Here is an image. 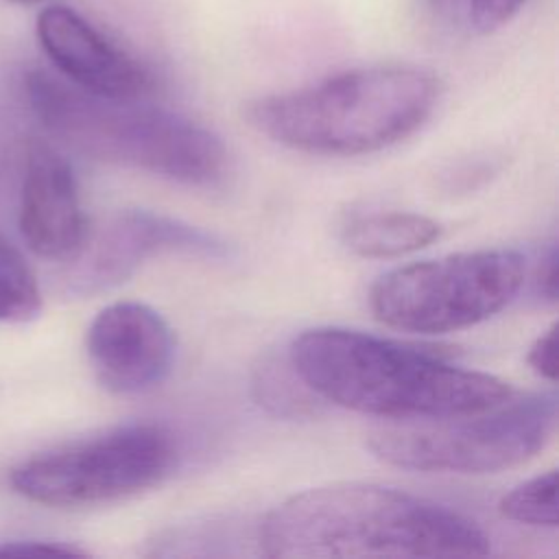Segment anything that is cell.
<instances>
[{
	"label": "cell",
	"instance_id": "1",
	"mask_svg": "<svg viewBox=\"0 0 559 559\" xmlns=\"http://www.w3.org/2000/svg\"><path fill=\"white\" fill-rule=\"evenodd\" d=\"M264 555L319 557H485V531L432 500L371 483L299 491L260 524Z\"/></svg>",
	"mask_w": 559,
	"mask_h": 559
},
{
	"label": "cell",
	"instance_id": "2",
	"mask_svg": "<svg viewBox=\"0 0 559 559\" xmlns=\"http://www.w3.org/2000/svg\"><path fill=\"white\" fill-rule=\"evenodd\" d=\"M288 362L319 397L393 421L483 411L513 395L491 373L347 328L304 330L288 347Z\"/></svg>",
	"mask_w": 559,
	"mask_h": 559
},
{
	"label": "cell",
	"instance_id": "3",
	"mask_svg": "<svg viewBox=\"0 0 559 559\" xmlns=\"http://www.w3.org/2000/svg\"><path fill=\"white\" fill-rule=\"evenodd\" d=\"M439 79L419 66H367L247 103L269 140L312 155H362L415 133L435 111Z\"/></svg>",
	"mask_w": 559,
	"mask_h": 559
},
{
	"label": "cell",
	"instance_id": "4",
	"mask_svg": "<svg viewBox=\"0 0 559 559\" xmlns=\"http://www.w3.org/2000/svg\"><path fill=\"white\" fill-rule=\"evenodd\" d=\"M28 94L44 124L87 157L190 186L223 177L227 151L221 138L181 114L94 96L41 72L28 79Z\"/></svg>",
	"mask_w": 559,
	"mask_h": 559
},
{
	"label": "cell",
	"instance_id": "5",
	"mask_svg": "<svg viewBox=\"0 0 559 559\" xmlns=\"http://www.w3.org/2000/svg\"><path fill=\"white\" fill-rule=\"evenodd\" d=\"M557 424V395L535 393L448 417L395 421L373 430L380 461L430 474H491L533 459Z\"/></svg>",
	"mask_w": 559,
	"mask_h": 559
},
{
	"label": "cell",
	"instance_id": "6",
	"mask_svg": "<svg viewBox=\"0 0 559 559\" xmlns=\"http://www.w3.org/2000/svg\"><path fill=\"white\" fill-rule=\"evenodd\" d=\"M526 260L515 249H478L384 273L369 293L382 323L419 334L472 328L500 312L522 288Z\"/></svg>",
	"mask_w": 559,
	"mask_h": 559
},
{
	"label": "cell",
	"instance_id": "7",
	"mask_svg": "<svg viewBox=\"0 0 559 559\" xmlns=\"http://www.w3.org/2000/svg\"><path fill=\"white\" fill-rule=\"evenodd\" d=\"M177 461L173 435L135 424L33 456L11 472L13 489L46 507H90L159 483Z\"/></svg>",
	"mask_w": 559,
	"mask_h": 559
},
{
	"label": "cell",
	"instance_id": "8",
	"mask_svg": "<svg viewBox=\"0 0 559 559\" xmlns=\"http://www.w3.org/2000/svg\"><path fill=\"white\" fill-rule=\"evenodd\" d=\"M166 251L218 255L225 245L214 236L177 218L148 210H122L107 218L92 236L87 231L81 249L68 260V290L94 295L118 286L138 266Z\"/></svg>",
	"mask_w": 559,
	"mask_h": 559
},
{
	"label": "cell",
	"instance_id": "9",
	"mask_svg": "<svg viewBox=\"0 0 559 559\" xmlns=\"http://www.w3.org/2000/svg\"><path fill=\"white\" fill-rule=\"evenodd\" d=\"M85 349L98 382L111 393L131 395L157 386L168 376L175 338L151 306L116 301L92 319Z\"/></svg>",
	"mask_w": 559,
	"mask_h": 559
},
{
	"label": "cell",
	"instance_id": "10",
	"mask_svg": "<svg viewBox=\"0 0 559 559\" xmlns=\"http://www.w3.org/2000/svg\"><path fill=\"white\" fill-rule=\"evenodd\" d=\"M35 28L41 50L74 87L114 100H142L153 92V74L74 9L50 4Z\"/></svg>",
	"mask_w": 559,
	"mask_h": 559
},
{
	"label": "cell",
	"instance_id": "11",
	"mask_svg": "<svg viewBox=\"0 0 559 559\" xmlns=\"http://www.w3.org/2000/svg\"><path fill=\"white\" fill-rule=\"evenodd\" d=\"M20 231L41 258L70 260L87 236L79 188L70 164L46 142L26 148Z\"/></svg>",
	"mask_w": 559,
	"mask_h": 559
},
{
	"label": "cell",
	"instance_id": "12",
	"mask_svg": "<svg viewBox=\"0 0 559 559\" xmlns=\"http://www.w3.org/2000/svg\"><path fill=\"white\" fill-rule=\"evenodd\" d=\"M441 234L437 221L417 212H367L343 225V245L362 258H397L419 251Z\"/></svg>",
	"mask_w": 559,
	"mask_h": 559
},
{
	"label": "cell",
	"instance_id": "13",
	"mask_svg": "<svg viewBox=\"0 0 559 559\" xmlns=\"http://www.w3.org/2000/svg\"><path fill=\"white\" fill-rule=\"evenodd\" d=\"M41 310L37 277L17 247L0 236V323H26Z\"/></svg>",
	"mask_w": 559,
	"mask_h": 559
},
{
	"label": "cell",
	"instance_id": "14",
	"mask_svg": "<svg viewBox=\"0 0 559 559\" xmlns=\"http://www.w3.org/2000/svg\"><path fill=\"white\" fill-rule=\"evenodd\" d=\"M500 513L507 520L526 526L557 528V472L548 469L544 474H537L504 493L500 500Z\"/></svg>",
	"mask_w": 559,
	"mask_h": 559
},
{
	"label": "cell",
	"instance_id": "15",
	"mask_svg": "<svg viewBox=\"0 0 559 559\" xmlns=\"http://www.w3.org/2000/svg\"><path fill=\"white\" fill-rule=\"evenodd\" d=\"M255 389L260 404L269 406L280 415H304L306 411L312 408L314 402L312 397H308V393L312 391L297 376L290 362L264 365L255 380Z\"/></svg>",
	"mask_w": 559,
	"mask_h": 559
},
{
	"label": "cell",
	"instance_id": "16",
	"mask_svg": "<svg viewBox=\"0 0 559 559\" xmlns=\"http://www.w3.org/2000/svg\"><path fill=\"white\" fill-rule=\"evenodd\" d=\"M526 0H469V24L478 33H493L509 24Z\"/></svg>",
	"mask_w": 559,
	"mask_h": 559
},
{
	"label": "cell",
	"instance_id": "17",
	"mask_svg": "<svg viewBox=\"0 0 559 559\" xmlns=\"http://www.w3.org/2000/svg\"><path fill=\"white\" fill-rule=\"evenodd\" d=\"M526 360L537 376H542L550 382L557 380L559 367H557V325L555 323L535 338V343L528 349Z\"/></svg>",
	"mask_w": 559,
	"mask_h": 559
},
{
	"label": "cell",
	"instance_id": "18",
	"mask_svg": "<svg viewBox=\"0 0 559 559\" xmlns=\"http://www.w3.org/2000/svg\"><path fill=\"white\" fill-rule=\"evenodd\" d=\"M83 557L87 555L83 548L61 542H41V539H17V542H0V557Z\"/></svg>",
	"mask_w": 559,
	"mask_h": 559
},
{
	"label": "cell",
	"instance_id": "19",
	"mask_svg": "<svg viewBox=\"0 0 559 559\" xmlns=\"http://www.w3.org/2000/svg\"><path fill=\"white\" fill-rule=\"evenodd\" d=\"M535 293L539 299L548 304H557L559 295V251L557 245L550 242L542 253L539 266L535 271Z\"/></svg>",
	"mask_w": 559,
	"mask_h": 559
},
{
	"label": "cell",
	"instance_id": "20",
	"mask_svg": "<svg viewBox=\"0 0 559 559\" xmlns=\"http://www.w3.org/2000/svg\"><path fill=\"white\" fill-rule=\"evenodd\" d=\"M435 7H441V9H448V7H452V2L454 0H430Z\"/></svg>",
	"mask_w": 559,
	"mask_h": 559
},
{
	"label": "cell",
	"instance_id": "21",
	"mask_svg": "<svg viewBox=\"0 0 559 559\" xmlns=\"http://www.w3.org/2000/svg\"><path fill=\"white\" fill-rule=\"evenodd\" d=\"M13 2H20V4H33V2H39V0H13Z\"/></svg>",
	"mask_w": 559,
	"mask_h": 559
}]
</instances>
